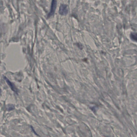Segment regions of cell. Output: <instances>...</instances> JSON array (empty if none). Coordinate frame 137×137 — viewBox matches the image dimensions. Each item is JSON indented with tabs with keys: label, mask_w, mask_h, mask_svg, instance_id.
<instances>
[{
	"label": "cell",
	"mask_w": 137,
	"mask_h": 137,
	"mask_svg": "<svg viewBox=\"0 0 137 137\" xmlns=\"http://www.w3.org/2000/svg\"><path fill=\"white\" fill-rule=\"evenodd\" d=\"M68 12V6L65 4H62L60 5L59 9V13L62 15H66Z\"/></svg>",
	"instance_id": "cell-1"
},
{
	"label": "cell",
	"mask_w": 137,
	"mask_h": 137,
	"mask_svg": "<svg viewBox=\"0 0 137 137\" xmlns=\"http://www.w3.org/2000/svg\"><path fill=\"white\" fill-rule=\"evenodd\" d=\"M51 7V10L49 12V13L48 15L47 18H49L50 16H52L54 15V13L56 11V9L57 6V1H52V2Z\"/></svg>",
	"instance_id": "cell-2"
},
{
	"label": "cell",
	"mask_w": 137,
	"mask_h": 137,
	"mask_svg": "<svg viewBox=\"0 0 137 137\" xmlns=\"http://www.w3.org/2000/svg\"><path fill=\"white\" fill-rule=\"evenodd\" d=\"M4 78L5 79L6 82L8 84V85H9V87H11L12 90H13L14 92H15V93H17V92H18V90H17L15 86V85H14L13 83L11 82L8 80V78H7L5 77Z\"/></svg>",
	"instance_id": "cell-3"
},
{
	"label": "cell",
	"mask_w": 137,
	"mask_h": 137,
	"mask_svg": "<svg viewBox=\"0 0 137 137\" xmlns=\"http://www.w3.org/2000/svg\"><path fill=\"white\" fill-rule=\"evenodd\" d=\"M130 37L133 40L137 42V33H131L130 35Z\"/></svg>",
	"instance_id": "cell-4"
}]
</instances>
